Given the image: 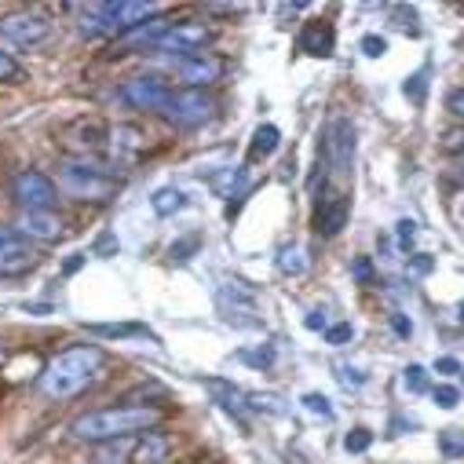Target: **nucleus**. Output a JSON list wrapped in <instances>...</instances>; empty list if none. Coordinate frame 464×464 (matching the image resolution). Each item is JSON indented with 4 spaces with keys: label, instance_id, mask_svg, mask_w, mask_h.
Listing matches in <instances>:
<instances>
[{
    "label": "nucleus",
    "instance_id": "nucleus-29",
    "mask_svg": "<svg viewBox=\"0 0 464 464\" xmlns=\"http://www.w3.org/2000/svg\"><path fill=\"white\" fill-rule=\"evenodd\" d=\"M402 92H406L413 102H424V92H428V66H424V70H417L413 77H406Z\"/></svg>",
    "mask_w": 464,
    "mask_h": 464
},
{
    "label": "nucleus",
    "instance_id": "nucleus-44",
    "mask_svg": "<svg viewBox=\"0 0 464 464\" xmlns=\"http://www.w3.org/2000/svg\"><path fill=\"white\" fill-rule=\"evenodd\" d=\"M118 249H121V246H118V242H113L110 235H102V238L95 242V253H99V256H102V253H118Z\"/></svg>",
    "mask_w": 464,
    "mask_h": 464
},
{
    "label": "nucleus",
    "instance_id": "nucleus-20",
    "mask_svg": "<svg viewBox=\"0 0 464 464\" xmlns=\"http://www.w3.org/2000/svg\"><path fill=\"white\" fill-rule=\"evenodd\" d=\"M172 453V439L161 435L158 428L154 431H143L140 435V446H136V464H165Z\"/></svg>",
    "mask_w": 464,
    "mask_h": 464
},
{
    "label": "nucleus",
    "instance_id": "nucleus-37",
    "mask_svg": "<svg viewBox=\"0 0 464 464\" xmlns=\"http://www.w3.org/2000/svg\"><path fill=\"white\" fill-rule=\"evenodd\" d=\"M442 150H446V154H464V129H453V132H446V140H442Z\"/></svg>",
    "mask_w": 464,
    "mask_h": 464
},
{
    "label": "nucleus",
    "instance_id": "nucleus-22",
    "mask_svg": "<svg viewBox=\"0 0 464 464\" xmlns=\"http://www.w3.org/2000/svg\"><path fill=\"white\" fill-rule=\"evenodd\" d=\"M282 147V132H278V125H256V132H253V143H249V150H253V158H271L275 150Z\"/></svg>",
    "mask_w": 464,
    "mask_h": 464
},
{
    "label": "nucleus",
    "instance_id": "nucleus-5",
    "mask_svg": "<svg viewBox=\"0 0 464 464\" xmlns=\"http://www.w3.org/2000/svg\"><path fill=\"white\" fill-rule=\"evenodd\" d=\"M12 201L19 212H55L59 205V183L37 169H23L12 179Z\"/></svg>",
    "mask_w": 464,
    "mask_h": 464
},
{
    "label": "nucleus",
    "instance_id": "nucleus-19",
    "mask_svg": "<svg viewBox=\"0 0 464 464\" xmlns=\"http://www.w3.org/2000/svg\"><path fill=\"white\" fill-rule=\"evenodd\" d=\"M172 26H176L172 19L158 15V19H150V23L136 26V30H129V34H121V44H125V48H158V41H161Z\"/></svg>",
    "mask_w": 464,
    "mask_h": 464
},
{
    "label": "nucleus",
    "instance_id": "nucleus-35",
    "mask_svg": "<svg viewBox=\"0 0 464 464\" xmlns=\"http://www.w3.org/2000/svg\"><path fill=\"white\" fill-rule=\"evenodd\" d=\"M336 381L352 392V388H362L366 384V373L362 370H352V366H336Z\"/></svg>",
    "mask_w": 464,
    "mask_h": 464
},
{
    "label": "nucleus",
    "instance_id": "nucleus-40",
    "mask_svg": "<svg viewBox=\"0 0 464 464\" xmlns=\"http://www.w3.org/2000/svg\"><path fill=\"white\" fill-rule=\"evenodd\" d=\"M446 106H450V113H453V118H460V121H464V88H457V92H450V99H446Z\"/></svg>",
    "mask_w": 464,
    "mask_h": 464
},
{
    "label": "nucleus",
    "instance_id": "nucleus-36",
    "mask_svg": "<svg viewBox=\"0 0 464 464\" xmlns=\"http://www.w3.org/2000/svg\"><path fill=\"white\" fill-rule=\"evenodd\" d=\"M359 48H362V52H366L370 59H381V55L388 52V41H384V37H377V34H366Z\"/></svg>",
    "mask_w": 464,
    "mask_h": 464
},
{
    "label": "nucleus",
    "instance_id": "nucleus-9",
    "mask_svg": "<svg viewBox=\"0 0 464 464\" xmlns=\"http://www.w3.org/2000/svg\"><path fill=\"white\" fill-rule=\"evenodd\" d=\"M325 161L336 176H352L355 161V125L352 118H333L325 129Z\"/></svg>",
    "mask_w": 464,
    "mask_h": 464
},
{
    "label": "nucleus",
    "instance_id": "nucleus-15",
    "mask_svg": "<svg viewBox=\"0 0 464 464\" xmlns=\"http://www.w3.org/2000/svg\"><path fill=\"white\" fill-rule=\"evenodd\" d=\"M12 227H15V235H23L34 246H52L66 235V227L55 212H19V219Z\"/></svg>",
    "mask_w": 464,
    "mask_h": 464
},
{
    "label": "nucleus",
    "instance_id": "nucleus-18",
    "mask_svg": "<svg viewBox=\"0 0 464 464\" xmlns=\"http://www.w3.org/2000/svg\"><path fill=\"white\" fill-rule=\"evenodd\" d=\"M136 446H140V435L113 439V442H99V446L92 450V464H136Z\"/></svg>",
    "mask_w": 464,
    "mask_h": 464
},
{
    "label": "nucleus",
    "instance_id": "nucleus-39",
    "mask_svg": "<svg viewBox=\"0 0 464 464\" xmlns=\"http://www.w3.org/2000/svg\"><path fill=\"white\" fill-rule=\"evenodd\" d=\"M392 329H395V336H402V340H410V336H413V322H410L406 314H399V311L392 314Z\"/></svg>",
    "mask_w": 464,
    "mask_h": 464
},
{
    "label": "nucleus",
    "instance_id": "nucleus-14",
    "mask_svg": "<svg viewBox=\"0 0 464 464\" xmlns=\"http://www.w3.org/2000/svg\"><path fill=\"white\" fill-rule=\"evenodd\" d=\"M172 70L176 77L183 81V88H208L216 81H223V63L216 55H187V59H172Z\"/></svg>",
    "mask_w": 464,
    "mask_h": 464
},
{
    "label": "nucleus",
    "instance_id": "nucleus-8",
    "mask_svg": "<svg viewBox=\"0 0 464 464\" xmlns=\"http://www.w3.org/2000/svg\"><path fill=\"white\" fill-rule=\"evenodd\" d=\"M52 30H55L52 19L41 12H12V15L0 19V41H12L19 48H34V44L48 41Z\"/></svg>",
    "mask_w": 464,
    "mask_h": 464
},
{
    "label": "nucleus",
    "instance_id": "nucleus-27",
    "mask_svg": "<svg viewBox=\"0 0 464 464\" xmlns=\"http://www.w3.org/2000/svg\"><path fill=\"white\" fill-rule=\"evenodd\" d=\"M370 446H373V431L370 428H355V431L343 435V450L347 453H366Z\"/></svg>",
    "mask_w": 464,
    "mask_h": 464
},
{
    "label": "nucleus",
    "instance_id": "nucleus-11",
    "mask_svg": "<svg viewBox=\"0 0 464 464\" xmlns=\"http://www.w3.org/2000/svg\"><path fill=\"white\" fill-rule=\"evenodd\" d=\"M169 95H172V88L158 77V73H140V77H129L125 84H121V99L132 106V110H165V102H169Z\"/></svg>",
    "mask_w": 464,
    "mask_h": 464
},
{
    "label": "nucleus",
    "instance_id": "nucleus-47",
    "mask_svg": "<svg viewBox=\"0 0 464 464\" xmlns=\"http://www.w3.org/2000/svg\"><path fill=\"white\" fill-rule=\"evenodd\" d=\"M460 322H464V304H460Z\"/></svg>",
    "mask_w": 464,
    "mask_h": 464
},
{
    "label": "nucleus",
    "instance_id": "nucleus-33",
    "mask_svg": "<svg viewBox=\"0 0 464 464\" xmlns=\"http://www.w3.org/2000/svg\"><path fill=\"white\" fill-rule=\"evenodd\" d=\"M300 402H304V410H311V413H318V417L333 420V406H329V399H325V395H318V392H307Z\"/></svg>",
    "mask_w": 464,
    "mask_h": 464
},
{
    "label": "nucleus",
    "instance_id": "nucleus-31",
    "mask_svg": "<svg viewBox=\"0 0 464 464\" xmlns=\"http://www.w3.org/2000/svg\"><path fill=\"white\" fill-rule=\"evenodd\" d=\"M431 399H435L439 410H457V402H460V388H453V384H439V388L431 392Z\"/></svg>",
    "mask_w": 464,
    "mask_h": 464
},
{
    "label": "nucleus",
    "instance_id": "nucleus-2",
    "mask_svg": "<svg viewBox=\"0 0 464 464\" xmlns=\"http://www.w3.org/2000/svg\"><path fill=\"white\" fill-rule=\"evenodd\" d=\"M102 347L95 343H73V347H63V352L44 366L41 373V392L55 402H70L77 399L81 392H88L99 373H102Z\"/></svg>",
    "mask_w": 464,
    "mask_h": 464
},
{
    "label": "nucleus",
    "instance_id": "nucleus-13",
    "mask_svg": "<svg viewBox=\"0 0 464 464\" xmlns=\"http://www.w3.org/2000/svg\"><path fill=\"white\" fill-rule=\"evenodd\" d=\"M216 300H219V311L230 318V322H242V314H256L260 311V296L249 282L242 278H227L219 289H216Z\"/></svg>",
    "mask_w": 464,
    "mask_h": 464
},
{
    "label": "nucleus",
    "instance_id": "nucleus-3",
    "mask_svg": "<svg viewBox=\"0 0 464 464\" xmlns=\"http://www.w3.org/2000/svg\"><path fill=\"white\" fill-rule=\"evenodd\" d=\"M121 179H118V169H113L110 161H63L59 165V194L73 198V201H110L113 194H118Z\"/></svg>",
    "mask_w": 464,
    "mask_h": 464
},
{
    "label": "nucleus",
    "instance_id": "nucleus-41",
    "mask_svg": "<svg viewBox=\"0 0 464 464\" xmlns=\"http://www.w3.org/2000/svg\"><path fill=\"white\" fill-rule=\"evenodd\" d=\"M435 373L453 377V373H460V362H457V359H450V355H442V359H435Z\"/></svg>",
    "mask_w": 464,
    "mask_h": 464
},
{
    "label": "nucleus",
    "instance_id": "nucleus-6",
    "mask_svg": "<svg viewBox=\"0 0 464 464\" xmlns=\"http://www.w3.org/2000/svg\"><path fill=\"white\" fill-rule=\"evenodd\" d=\"M106 125L95 118H81L63 129L59 143L77 158V161H106Z\"/></svg>",
    "mask_w": 464,
    "mask_h": 464
},
{
    "label": "nucleus",
    "instance_id": "nucleus-16",
    "mask_svg": "<svg viewBox=\"0 0 464 464\" xmlns=\"http://www.w3.org/2000/svg\"><path fill=\"white\" fill-rule=\"evenodd\" d=\"M347 212H352V201L343 194H329L322 205H318V216H314V230L322 238H336L343 223H347Z\"/></svg>",
    "mask_w": 464,
    "mask_h": 464
},
{
    "label": "nucleus",
    "instance_id": "nucleus-23",
    "mask_svg": "<svg viewBox=\"0 0 464 464\" xmlns=\"http://www.w3.org/2000/svg\"><path fill=\"white\" fill-rule=\"evenodd\" d=\"M150 208H154L158 216H176V212L187 208V194H183L179 187H161V190H154Z\"/></svg>",
    "mask_w": 464,
    "mask_h": 464
},
{
    "label": "nucleus",
    "instance_id": "nucleus-38",
    "mask_svg": "<svg viewBox=\"0 0 464 464\" xmlns=\"http://www.w3.org/2000/svg\"><path fill=\"white\" fill-rule=\"evenodd\" d=\"M413 238H417V223H413V219H399V246L410 249Z\"/></svg>",
    "mask_w": 464,
    "mask_h": 464
},
{
    "label": "nucleus",
    "instance_id": "nucleus-46",
    "mask_svg": "<svg viewBox=\"0 0 464 464\" xmlns=\"http://www.w3.org/2000/svg\"><path fill=\"white\" fill-rule=\"evenodd\" d=\"M410 264H413V271H420V275H424V271H431V260H428V256H413Z\"/></svg>",
    "mask_w": 464,
    "mask_h": 464
},
{
    "label": "nucleus",
    "instance_id": "nucleus-12",
    "mask_svg": "<svg viewBox=\"0 0 464 464\" xmlns=\"http://www.w3.org/2000/svg\"><path fill=\"white\" fill-rule=\"evenodd\" d=\"M147 150V132L140 125H110L106 132V161L110 165H129Z\"/></svg>",
    "mask_w": 464,
    "mask_h": 464
},
{
    "label": "nucleus",
    "instance_id": "nucleus-43",
    "mask_svg": "<svg viewBox=\"0 0 464 464\" xmlns=\"http://www.w3.org/2000/svg\"><path fill=\"white\" fill-rule=\"evenodd\" d=\"M304 325H307V329H314V333H318V329L325 333V329H329V322H325V311H307Z\"/></svg>",
    "mask_w": 464,
    "mask_h": 464
},
{
    "label": "nucleus",
    "instance_id": "nucleus-7",
    "mask_svg": "<svg viewBox=\"0 0 464 464\" xmlns=\"http://www.w3.org/2000/svg\"><path fill=\"white\" fill-rule=\"evenodd\" d=\"M41 264L34 242L15 235V227H0V278H23Z\"/></svg>",
    "mask_w": 464,
    "mask_h": 464
},
{
    "label": "nucleus",
    "instance_id": "nucleus-24",
    "mask_svg": "<svg viewBox=\"0 0 464 464\" xmlns=\"http://www.w3.org/2000/svg\"><path fill=\"white\" fill-rule=\"evenodd\" d=\"M275 264H278L282 275H304V271L311 267V260H307V253H304L300 246H282Z\"/></svg>",
    "mask_w": 464,
    "mask_h": 464
},
{
    "label": "nucleus",
    "instance_id": "nucleus-42",
    "mask_svg": "<svg viewBox=\"0 0 464 464\" xmlns=\"http://www.w3.org/2000/svg\"><path fill=\"white\" fill-rule=\"evenodd\" d=\"M352 271H355V278H359V282H373V264H370L366 256H359Z\"/></svg>",
    "mask_w": 464,
    "mask_h": 464
},
{
    "label": "nucleus",
    "instance_id": "nucleus-28",
    "mask_svg": "<svg viewBox=\"0 0 464 464\" xmlns=\"http://www.w3.org/2000/svg\"><path fill=\"white\" fill-rule=\"evenodd\" d=\"M198 249H201V238H198V235H190V238H179V242H172L169 256H172L176 264H187V260H190Z\"/></svg>",
    "mask_w": 464,
    "mask_h": 464
},
{
    "label": "nucleus",
    "instance_id": "nucleus-25",
    "mask_svg": "<svg viewBox=\"0 0 464 464\" xmlns=\"http://www.w3.org/2000/svg\"><path fill=\"white\" fill-rule=\"evenodd\" d=\"M439 453L450 460L464 457V428H442L439 431Z\"/></svg>",
    "mask_w": 464,
    "mask_h": 464
},
{
    "label": "nucleus",
    "instance_id": "nucleus-30",
    "mask_svg": "<svg viewBox=\"0 0 464 464\" xmlns=\"http://www.w3.org/2000/svg\"><path fill=\"white\" fill-rule=\"evenodd\" d=\"M402 381H406V388H410L413 395H424V392H428V370H424V366H406Z\"/></svg>",
    "mask_w": 464,
    "mask_h": 464
},
{
    "label": "nucleus",
    "instance_id": "nucleus-32",
    "mask_svg": "<svg viewBox=\"0 0 464 464\" xmlns=\"http://www.w3.org/2000/svg\"><path fill=\"white\" fill-rule=\"evenodd\" d=\"M352 336H355V325L352 322H336V325L325 329V343H333V347H343Z\"/></svg>",
    "mask_w": 464,
    "mask_h": 464
},
{
    "label": "nucleus",
    "instance_id": "nucleus-45",
    "mask_svg": "<svg viewBox=\"0 0 464 464\" xmlns=\"http://www.w3.org/2000/svg\"><path fill=\"white\" fill-rule=\"evenodd\" d=\"M81 264H84V253H73V256L66 260V267H63V271H66V275H73V271H77Z\"/></svg>",
    "mask_w": 464,
    "mask_h": 464
},
{
    "label": "nucleus",
    "instance_id": "nucleus-1",
    "mask_svg": "<svg viewBox=\"0 0 464 464\" xmlns=\"http://www.w3.org/2000/svg\"><path fill=\"white\" fill-rule=\"evenodd\" d=\"M165 420V410L161 406H136V402H125V406H106V410H88L81 413L73 424H70V435L77 442H113V439H129V435H143V431H154L158 424Z\"/></svg>",
    "mask_w": 464,
    "mask_h": 464
},
{
    "label": "nucleus",
    "instance_id": "nucleus-21",
    "mask_svg": "<svg viewBox=\"0 0 464 464\" xmlns=\"http://www.w3.org/2000/svg\"><path fill=\"white\" fill-rule=\"evenodd\" d=\"M88 333H92V336H106V340L143 336V340H154V343H158V336H154L143 322H92V325H88Z\"/></svg>",
    "mask_w": 464,
    "mask_h": 464
},
{
    "label": "nucleus",
    "instance_id": "nucleus-4",
    "mask_svg": "<svg viewBox=\"0 0 464 464\" xmlns=\"http://www.w3.org/2000/svg\"><path fill=\"white\" fill-rule=\"evenodd\" d=\"M212 113H216V99L205 88H179L169 95L161 118L176 129H201L212 121Z\"/></svg>",
    "mask_w": 464,
    "mask_h": 464
},
{
    "label": "nucleus",
    "instance_id": "nucleus-17",
    "mask_svg": "<svg viewBox=\"0 0 464 464\" xmlns=\"http://www.w3.org/2000/svg\"><path fill=\"white\" fill-rule=\"evenodd\" d=\"M296 44H300V52H307V55H314V59H329V55H333V48H336V30H333L325 19L304 23V30H300Z\"/></svg>",
    "mask_w": 464,
    "mask_h": 464
},
{
    "label": "nucleus",
    "instance_id": "nucleus-34",
    "mask_svg": "<svg viewBox=\"0 0 464 464\" xmlns=\"http://www.w3.org/2000/svg\"><path fill=\"white\" fill-rule=\"evenodd\" d=\"M19 77H23L19 59H12L8 52H0V84H12V81H19Z\"/></svg>",
    "mask_w": 464,
    "mask_h": 464
},
{
    "label": "nucleus",
    "instance_id": "nucleus-10",
    "mask_svg": "<svg viewBox=\"0 0 464 464\" xmlns=\"http://www.w3.org/2000/svg\"><path fill=\"white\" fill-rule=\"evenodd\" d=\"M208 41H212V30H208L205 23L183 19V23H176V26L158 41L154 52L172 55V59H187V55H201V48H205Z\"/></svg>",
    "mask_w": 464,
    "mask_h": 464
},
{
    "label": "nucleus",
    "instance_id": "nucleus-26",
    "mask_svg": "<svg viewBox=\"0 0 464 464\" xmlns=\"http://www.w3.org/2000/svg\"><path fill=\"white\" fill-rule=\"evenodd\" d=\"M246 399H249V410H264V413H275V417H285L293 410L282 395H260L256 392V395H246Z\"/></svg>",
    "mask_w": 464,
    "mask_h": 464
}]
</instances>
